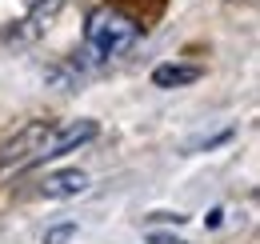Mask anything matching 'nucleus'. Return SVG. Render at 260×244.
I'll return each instance as SVG.
<instances>
[{"label": "nucleus", "instance_id": "obj_1", "mask_svg": "<svg viewBox=\"0 0 260 244\" xmlns=\"http://www.w3.org/2000/svg\"><path fill=\"white\" fill-rule=\"evenodd\" d=\"M84 40H88V48L104 56V60H112V56H124L136 48V40H140V24L124 16L120 8H96L92 16H88V28H84Z\"/></svg>", "mask_w": 260, "mask_h": 244}, {"label": "nucleus", "instance_id": "obj_2", "mask_svg": "<svg viewBox=\"0 0 260 244\" xmlns=\"http://www.w3.org/2000/svg\"><path fill=\"white\" fill-rule=\"evenodd\" d=\"M52 128H56V124L32 120V124H24L16 136H8V140L0 144V168H12V164H32L36 152L44 148V140L52 136Z\"/></svg>", "mask_w": 260, "mask_h": 244}, {"label": "nucleus", "instance_id": "obj_3", "mask_svg": "<svg viewBox=\"0 0 260 244\" xmlns=\"http://www.w3.org/2000/svg\"><path fill=\"white\" fill-rule=\"evenodd\" d=\"M96 132H100V124H96V120H72V124H64V128H52V136L44 140V148L36 152L32 164H40V160H60V156L76 152L80 144L96 140Z\"/></svg>", "mask_w": 260, "mask_h": 244}, {"label": "nucleus", "instance_id": "obj_4", "mask_svg": "<svg viewBox=\"0 0 260 244\" xmlns=\"http://www.w3.org/2000/svg\"><path fill=\"white\" fill-rule=\"evenodd\" d=\"M56 8H60V0H44V4H36L32 12L20 20V24H12V28L0 32V44H8V40H16V44H24V40H32L44 32V20H52L56 16Z\"/></svg>", "mask_w": 260, "mask_h": 244}, {"label": "nucleus", "instance_id": "obj_5", "mask_svg": "<svg viewBox=\"0 0 260 244\" xmlns=\"http://www.w3.org/2000/svg\"><path fill=\"white\" fill-rule=\"evenodd\" d=\"M88 188V172H80V168H60V172H48V180H44V196L48 200H72V196H80Z\"/></svg>", "mask_w": 260, "mask_h": 244}, {"label": "nucleus", "instance_id": "obj_6", "mask_svg": "<svg viewBox=\"0 0 260 244\" xmlns=\"http://www.w3.org/2000/svg\"><path fill=\"white\" fill-rule=\"evenodd\" d=\"M192 80H200L196 64H160V68H152V84L156 88H184Z\"/></svg>", "mask_w": 260, "mask_h": 244}, {"label": "nucleus", "instance_id": "obj_7", "mask_svg": "<svg viewBox=\"0 0 260 244\" xmlns=\"http://www.w3.org/2000/svg\"><path fill=\"white\" fill-rule=\"evenodd\" d=\"M76 232H80V224H76V220H64V224H52L40 244H72V240H76Z\"/></svg>", "mask_w": 260, "mask_h": 244}, {"label": "nucleus", "instance_id": "obj_8", "mask_svg": "<svg viewBox=\"0 0 260 244\" xmlns=\"http://www.w3.org/2000/svg\"><path fill=\"white\" fill-rule=\"evenodd\" d=\"M144 220H152V224H184L188 216H180V212H152V216H144Z\"/></svg>", "mask_w": 260, "mask_h": 244}, {"label": "nucleus", "instance_id": "obj_9", "mask_svg": "<svg viewBox=\"0 0 260 244\" xmlns=\"http://www.w3.org/2000/svg\"><path fill=\"white\" fill-rule=\"evenodd\" d=\"M220 216H224V212H220V208H212V212H208V220H204V224H208V228H216V224H220Z\"/></svg>", "mask_w": 260, "mask_h": 244}]
</instances>
